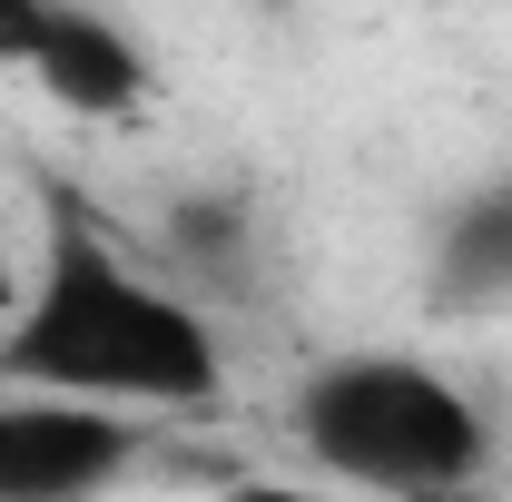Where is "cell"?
I'll return each instance as SVG.
<instances>
[{
	"instance_id": "1",
	"label": "cell",
	"mask_w": 512,
	"mask_h": 502,
	"mask_svg": "<svg viewBox=\"0 0 512 502\" xmlns=\"http://www.w3.org/2000/svg\"><path fill=\"white\" fill-rule=\"evenodd\" d=\"M0 375L20 394H60L99 414H168V404H207L227 384V355L197 296L138 276L79 207H60L20 286V315L0 325Z\"/></svg>"
},
{
	"instance_id": "2",
	"label": "cell",
	"mask_w": 512,
	"mask_h": 502,
	"mask_svg": "<svg viewBox=\"0 0 512 502\" xmlns=\"http://www.w3.org/2000/svg\"><path fill=\"white\" fill-rule=\"evenodd\" d=\"M296 453L316 463L335 493L375 502H444L493 463V424L453 375L414 355H335L296 384L286 404Z\"/></svg>"
},
{
	"instance_id": "3",
	"label": "cell",
	"mask_w": 512,
	"mask_h": 502,
	"mask_svg": "<svg viewBox=\"0 0 512 502\" xmlns=\"http://www.w3.org/2000/svg\"><path fill=\"white\" fill-rule=\"evenodd\" d=\"M138 463L128 414L60 404V394H0V502H99Z\"/></svg>"
},
{
	"instance_id": "4",
	"label": "cell",
	"mask_w": 512,
	"mask_h": 502,
	"mask_svg": "<svg viewBox=\"0 0 512 502\" xmlns=\"http://www.w3.org/2000/svg\"><path fill=\"white\" fill-rule=\"evenodd\" d=\"M60 109L79 119H128L138 99H148V50L128 40L109 10H89V0H60V20H50V50L30 69Z\"/></svg>"
},
{
	"instance_id": "5",
	"label": "cell",
	"mask_w": 512,
	"mask_h": 502,
	"mask_svg": "<svg viewBox=\"0 0 512 502\" xmlns=\"http://www.w3.org/2000/svg\"><path fill=\"white\" fill-rule=\"evenodd\" d=\"M434 286L444 306H512V168L493 188L453 197L444 237H434Z\"/></svg>"
},
{
	"instance_id": "6",
	"label": "cell",
	"mask_w": 512,
	"mask_h": 502,
	"mask_svg": "<svg viewBox=\"0 0 512 502\" xmlns=\"http://www.w3.org/2000/svg\"><path fill=\"white\" fill-rule=\"evenodd\" d=\"M60 0H0V69H40Z\"/></svg>"
},
{
	"instance_id": "7",
	"label": "cell",
	"mask_w": 512,
	"mask_h": 502,
	"mask_svg": "<svg viewBox=\"0 0 512 502\" xmlns=\"http://www.w3.org/2000/svg\"><path fill=\"white\" fill-rule=\"evenodd\" d=\"M227 502H345L335 483H237Z\"/></svg>"
}]
</instances>
